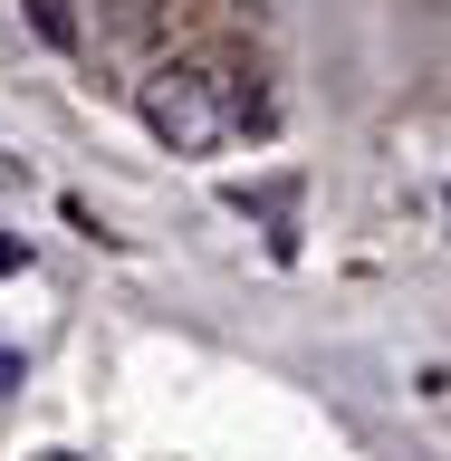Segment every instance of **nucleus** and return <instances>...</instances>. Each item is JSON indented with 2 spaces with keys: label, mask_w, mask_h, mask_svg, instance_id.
I'll return each instance as SVG.
<instances>
[{
  "label": "nucleus",
  "mask_w": 451,
  "mask_h": 461,
  "mask_svg": "<svg viewBox=\"0 0 451 461\" xmlns=\"http://www.w3.org/2000/svg\"><path fill=\"white\" fill-rule=\"evenodd\" d=\"M144 125H154L173 154H221L230 125H240V96H230V77L212 58H183L164 77H144Z\"/></svg>",
  "instance_id": "1"
},
{
  "label": "nucleus",
  "mask_w": 451,
  "mask_h": 461,
  "mask_svg": "<svg viewBox=\"0 0 451 461\" xmlns=\"http://www.w3.org/2000/svg\"><path fill=\"white\" fill-rule=\"evenodd\" d=\"M29 20H39V29H49V39H58V49H77V20H68V0H29Z\"/></svg>",
  "instance_id": "2"
},
{
  "label": "nucleus",
  "mask_w": 451,
  "mask_h": 461,
  "mask_svg": "<svg viewBox=\"0 0 451 461\" xmlns=\"http://www.w3.org/2000/svg\"><path fill=\"white\" fill-rule=\"evenodd\" d=\"M10 384H20V356H0V394H10Z\"/></svg>",
  "instance_id": "3"
}]
</instances>
